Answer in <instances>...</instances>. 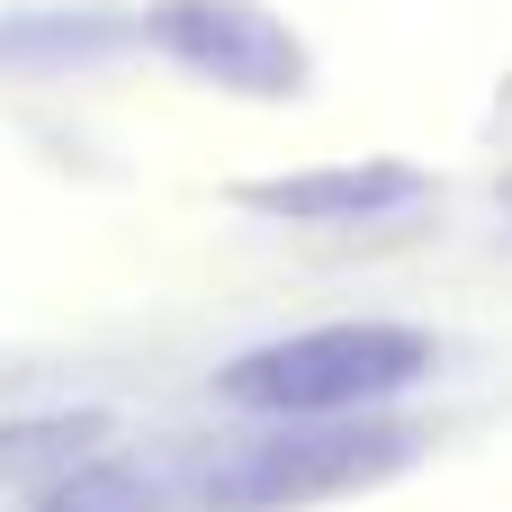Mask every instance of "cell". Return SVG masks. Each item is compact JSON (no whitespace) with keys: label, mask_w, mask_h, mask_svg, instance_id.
Segmentation results:
<instances>
[{"label":"cell","mask_w":512,"mask_h":512,"mask_svg":"<svg viewBox=\"0 0 512 512\" xmlns=\"http://www.w3.org/2000/svg\"><path fill=\"white\" fill-rule=\"evenodd\" d=\"M432 360H441L432 333L360 315V324L279 333V342L225 360L216 396H225L234 414H270V423H288V414H378V405H396L405 387H423Z\"/></svg>","instance_id":"obj_1"},{"label":"cell","mask_w":512,"mask_h":512,"mask_svg":"<svg viewBox=\"0 0 512 512\" xmlns=\"http://www.w3.org/2000/svg\"><path fill=\"white\" fill-rule=\"evenodd\" d=\"M423 432L414 423H378V414H288L270 441L234 450L207 477V512H306L360 486H387L396 468H414Z\"/></svg>","instance_id":"obj_2"},{"label":"cell","mask_w":512,"mask_h":512,"mask_svg":"<svg viewBox=\"0 0 512 512\" xmlns=\"http://www.w3.org/2000/svg\"><path fill=\"white\" fill-rule=\"evenodd\" d=\"M144 36L189 81L234 90V99H306V81H315L297 27L279 9H261V0H153Z\"/></svg>","instance_id":"obj_3"},{"label":"cell","mask_w":512,"mask_h":512,"mask_svg":"<svg viewBox=\"0 0 512 512\" xmlns=\"http://www.w3.org/2000/svg\"><path fill=\"white\" fill-rule=\"evenodd\" d=\"M423 198H432V180L414 162H387V153L378 162H315V171H279V180L234 189L243 216H261V225H324V234L387 225V216H405Z\"/></svg>","instance_id":"obj_4"},{"label":"cell","mask_w":512,"mask_h":512,"mask_svg":"<svg viewBox=\"0 0 512 512\" xmlns=\"http://www.w3.org/2000/svg\"><path fill=\"white\" fill-rule=\"evenodd\" d=\"M153 504H162V486H153V477H135V468L99 459V468H81L72 486H54L36 512H153Z\"/></svg>","instance_id":"obj_5"},{"label":"cell","mask_w":512,"mask_h":512,"mask_svg":"<svg viewBox=\"0 0 512 512\" xmlns=\"http://www.w3.org/2000/svg\"><path fill=\"white\" fill-rule=\"evenodd\" d=\"M504 216H512V180H504Z\"/></svg>","instance_id":"obj_6"}]
</instances>
